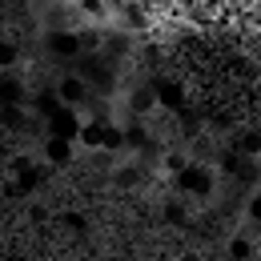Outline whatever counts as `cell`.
Masks as SVG:
<instances>
[{
  "label": "cell",
  "instance_id": "1",
  "mask_svg": "<svg viewBox=\"0 0 261 261\" xmlns=\"http://www.w3.org/2000/svg\"><path fill=\"white\" fill-rule=\"evenodd\" d=\"M229 257H237V261H249V241H233V245H229Z\"/></svg>",
  "mask_w": 261,
  "mask_h": 261
},
{
  "label": "cell",
  "instance_id": "2",
  "mask_svg": "<svg viewBox=\"0 0 261 261\" xmlns=\"http://www.w3.org/2000/svg\"><path fill=\"white\" fill-rule=\"evenodd\" d=\"M249 213H253V217L261 221V197H253V205H249Z\"/></svg>",
  "mask_w": 261,
  "mask_h": 261
}]
</instances>
